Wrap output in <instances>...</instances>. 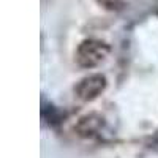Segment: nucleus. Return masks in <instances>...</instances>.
<instances>
[{
	"mask_svg": "<svg viewBox=\"0 0 158 158\" xmlns=\"http://www.w3.org/2000/svg\"><path fill=\"white\" fill-rule=\"evenodd\" d=\"M109 54V46L100 40H85L76 51V62L82 68H94Z\"/></svg>",
	"mask_w": 158,
	"mask_h": 158,
	"instance_id": "f257e3e1",
	"label": "nucleus"
},
{
	"mask_svg": "<svg viewBox=\"0 0 158 158\" xmlns=\"http://www.w3.org/2000/svg\"><path fill=\"white\" fill-rule=\"evenodd\" d=\"M104 87H106V77L103 74H89L76 84L74 92L77 98H81L84 101H90L97 98L104 90Z\"/></svg>",
	"mask_w": 158,
	"mask_h": 158,
	"instance_id": "f03ea898",
	"label": "nucleus"
},
{
	"mask_svg": "<svg viewBox=\"0 0 158 158\" xmlns=\"http://www.w3.org/2000/svg\"><path fill=\"white\" fill-rule=\"evenodd\" d=\"M103 127V118L97 114H89L79 118V122L76 123L74 130L77 131L79 136H84V138H92L98 135V131Z\"/></svg>",
	"mask_w": 158,
	"mask_h": 158,
	"instance_id": "7ed1b4c3",
	"label": "nucleus"
},
{
	"mask_svg": "<svg viewBox=\"0 0 158 158\" xmlns=\"http://www.w3.org/2000/svg\"><path fill=\"white\" fill-rule=\"evenodd\" d=\"M97 2L109 11H118L123 6V0H97Z\"/></svg>",
	"mask_w": 158,
	"mask_h": 158,
	"instance_id": "20e7f679",
	"label": "nucleus"
}]
</instances>
